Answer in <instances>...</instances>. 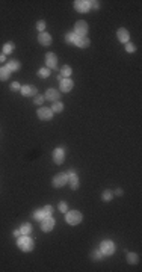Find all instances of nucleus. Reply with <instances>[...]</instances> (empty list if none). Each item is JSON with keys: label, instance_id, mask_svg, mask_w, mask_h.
Wrapping results in <instances>:
<instances>
[{"label": "nucleus", "instance_id": "1", "mask_svg": "<svg viewBox=\"0 0 142 272\" xmlns=\"http://www.w3.org/2000/svg\"><path fill=\"white\" fill-rule=\"evenodd\" d=\"M17 245H18V248L21 249V251H32L33 249V245H35V242H33V239L29 238L27 234H23V236H20L18 238V240H17Z\"/></svg>", "mask_w": 142, "mask_h": 272}, {"label": "nucleus", "instance_id": "2", "mask_svg": "<svg viewBox=\"0 0 142 272\" xmlns=\"http://www.w3.org/2000/svg\"><path fill=\"white\" fill-rule=\"evenodd\" d=\"M65 219H67V222L70 225H77L82 221V213L77 212V210H71V212H67V218Z\"/></svg>", "mask_w": 142, "mask_h": 272}, {"label": "nucleus", "instance_id": "3", "mask_svg": "<svg viewBox=\"0 0 142 272\" xmlns=\"http://www.w3.org/2000/svg\"><path fill=\"white\" fill-rule=\"evenodd\" d=\"M100 251L103 252V256H112L115 252V245L112 240H103L100 245Z\"/></svg>", "mask_w": 142, "mask_h": 272}, {"label": "nucleus", "instance_id": "4", "mask_svg": "<svg viewBox=\"0 0 142 272\" xmlns=\"http://www.w3.org/2000/svg\"><path fill=\"white\" fill-rule=\"evenodd\" d=\"M74 34L77 36H86L88 34V23L83 21V20H79L74 26Z\"/></svg>", "mask_w": 142, "mask_h": 272}, {"label": "nucleus", "instance_id": "5", "mask_svg": "<svg viewBox=\"0 0 142 272\" xmlns=\"http://www.w3.org/2000/svg\"><path fill=\"white\" fill-rule=\"evenodd\" d=\"M53 227H55V219H53L51 216H47V218L41 219V230H42V231L48 233V231L53 230Z\"/></svg>", "mask_w": 142, "mask_h": 272}, {"label": "nucleus", "instance_id": "6", "mask_svg": "<svg viewBox=\"0 0 142 272\" xmlns=\"http://www.w3.org/2000/svg\"><path fill=\"white\" fill-rule=\"evenodd\" d=\"M38 118L42 120V121H48V120L53 118V111L48 109V107H41V109L38 111Z\"/></svg>", "mask_w": 142, "mask_h": 272}, {"label": "nucleus", "instance_id": "7", "mask_svg": "<svg viewBox=\"0 0 142 272\" xmlns=\"http://www.w3.org/2000/svg\"><path fill=\"white\" fill-rule=\"evenodd\" d=\"M68 183V175L67 174H58L55 179H53V186L55 188H62Z\"/></svg>", "mask_w": 142, "mask_h": 272}, {"label": "nucleus", "instance_id": "8", "mask_svg": "<svg viewBox=\"0 0 142 272\" xmlns=\"http://www.w3.org/2000/svg\"><path fill=\"white\" fill-rule=\"evenodd\" d=\"M46 64H47V68L56 70L58 68V56L55 53H47L46 55Z\"/></svg>", "mask_w": 142, "mask_h": 272}, {"label": "nucleus", "instance_id": "9", "mask_svg": "<svg viewBox=\"0 0 142 272\" xmlns=\"http://www.w3.org/2000/svg\"><path fill=\"white\" fill-rule=\"evenodd\" d=\"M64 159H65V153H64V148H62V147L56 148V150L53 151V160H55V163H56V165H60V163L64 162Z\"/></svg>", "mask_w": 142, "mask_h": 272}, {"label": "nucleus", "instance_id": "10", "mask_svg": "<svg viewBox=\"0 0 142 272\" xmlns=\"http://www.w3.org/2000/svg\"><path fill=\"white\" fill-rule=\"evenodd\" d=\"M74 8H76V11L79 12H88L91 8H89V2L88 0H77V2H74Z\"/></svg>", "mask_w": 142, "mask_h": 272}, {"label": "nucleus", "instance_id": "11", "mask_svg": "<svg viewBox=\"0 0 142 272\" xmlns=\"http://www.w3.org/2000/svg\"><path fill=\"white\" fill-rule=\"evenodd\" d=\"M67 175H68V183H70L71 189H77L79 188V177L76 175V172L73 170H70Z\"/></svg>", "mask_w": 142, "mask_h": 272}, {"label": "nucleus", "instance_id": "12", "mask_svg": "<svg viewBox=\"0 0 142 272\" xmlns=\"http://www.w3.org/2000/svg\"><path fill=\"white\" fill-rule=\"evenodd\" d=\"M74 88V82L71 79H62L60 80V91L62 92H70Z\"/></svg>", "mask_w": 142, "mask_h": 272}, {"label": "nucleus", "instance_id": "13", "mask_svg": "<svg viewBox=\"0 0 142 272\" xmlns=\"http://www.w3.org/2000/svg\"><path fill=\"white\" fill-rule=\"evenodd\" d=\"M21 94L26 95V97H35L36 94H38V91L32 85H26V86H21Z\"/></svg>", "mask_w": 142, "mask_h": 272}, {"label": "nucleus", "instance_id": "14", "mask_svg": "<svg viewBox=\"0 0 142 272\" xmlns=\"http://www.w3.org/2000/svg\"><path fill=\"white\" fill-rule=\"evenodd\" d=\"M59 91L58 89H48L47 92H46V95H44V98H46V100H50V102H58V100H59Z\"/></svg>", "mask_w": 142, "mask_h": 272}, {"label": "nucleus", "instance_id": "15", "mask_svg": "<svg viewBox=\"0 0 142 272\" xmlns=\"http://www.w3.org/2000/svg\"><path fill=\"white\" fill-rule=\"evenodd\" d=\"M117 36H118V39L121 41V43H129V39H130V34H129V30H126V29H118V32H117Z\"/></svg>", "mask_w": 142, "mask_h": 272}, {"label": "nucleus", "instance_id": "16", "mask_svg": "<svg viewBox=\"0 0 142 272\" xmlns=\"http://www.w3.org/2000/svg\"><path fill=\"white\" fill-rule=\"evenodd\" d=\"M38 41H39L41 45H50L51 44V36L48 34H46V32H41L39 36H38Z\"/></svg>", "mask_w": 142, "mask_h": 272}, {"label": "nucleus", "instance_id": "17", "mask_svg": "<svg viewBox=\"0 0 142 272\" xmlns=\"http://www.w3.org/2000/svg\"><path fill=\"white\" fill-rule=\"evenodd\" d=\"M89 44H91V41H89L86 36H77V39H76V43H74V45H77V47H80V48L89 47Z\"/></svg>", "mask_w": 142, "mask_h": 272}, {"label": "nucleus", "instance_id": "18", "mask_svg": "<svg viewBox=\"0 0 142 272\" xmlns=\"http://www.w3.org/2000/svg\"><path fill=\"white\" fill-rule=\"evenodd\" d=\"M11 76V71L8 67H0V80H8Z\"/></svg>", "mask_w": 142, "mask_h": 272}, {"label": "nucleus", "instance_id": "19", "mask_svg": "<svg viewBox=\"0 0 142 272\" xmlns=\"http://www.w3.org/2000/svg\"><path fill=\"white\" fill-rule=\"evenodd\" d=\"M51 111H53V113H60L64 111V104L60 102H55L51 104Z\"/></svg>", "mask_w": 142, "mask_h": 272}, {"label": "nucleus", "instance_id": "20", "mask_svg": "<svg viewBox=\"0 0 142 272\" xmlns=\"http://www.w3.org/2000/svg\"><path fill=\"white\" fill-rule=\"evenodd\" d=\"M127 261H129L130 265H136V263L139 261L138 254H135V252H129V254H127Z\"/></svg>", "mask_w": 142, "mask_h": 272}, {"label": "nucleus", "instance_id": "21", "mask_svg": "<svg viewBox=\"0 0 142 272\" xmlns=\"http://www.w3.org/2000/svg\"><path fill=\"white\" fill-rule=\"evenodd\" d=\"M59 76H64L65 79H68V76H71V67L70 65H64L60 68V74Z\"/></svg>", "mask_w": 142, "mask_h": 272}, {"label": "nucleus", "instance_id": "22", "mask_svg": "<svg viewBox=\"0 0 142 272\" xmlns=\"http://www.w3.org/2000/svg\"><path fill=\"white\" fill-rule=\"evenodd\" d=\"M14 48H15L14 43H6V44L3 45V53H5V55H9V53H12Z\"/></svg>", "mask_w": 142, "mask_h": 272}, {"label": "nucleus", "instance_id": "23", "mask_svg": "<svg viewBox=\"0 0 142 272\" xmlns=\"http://www.w3.org/2000/svg\"><path fill=\"white\" fill-rule=\"evenodd\" d=\"M6 67L9 68V71H17V70H20V62L18 61H11Z\"/></svg>", "mask_w": 142, "mask_h": 272}, {"label": "nucleus", "instance_id": "24", "mask_svg": "<svg viewBox=\"0 0 142 272\" xmlns=\"http://www.w3.org/2000/svg\"><path fill=\"white\" fill-rule=\"evenodd\" d=\"M65 39H67V43H68V44H74V43H76V39H77V35L74 34V32H70V34H67Z\"/></svg>", "mask_w": 142, "mask_h": 272}, {"label": "nucleus", "instance_id": "25", "mask_svg": "<svg viewBox=\"0 0 142 272\" xmlns=\"http://www.w3.org/2000/svg\"><path fill=\"white\" fill-rule=\"evenodd\" d=\"M32 231V225L30 224H23V225L20 227V233L21 234H29Z\"/></svg>", "mask_w": 142, "mask_h": 272}, {"label": "nucleus", "instance_id": "26", "mask_svg": "<svg viewBox=\"0 0 142 272\" xmlns=\"http://www.w3.org/2000/svg\"><path fill=\"white\" fill-rule=\"evenodd\" d=\"M38 74H39V77L46 79V77H48V76H50V70H48V68H41V70L38 71Z\"/></svg>", "mask_w": 142, "mask_h": 272}, {"label": "nucleus", "instance_id": "27", "mask_svg": "<svg viewBox=\"0 0 142 272\" xmlns=\"http://www.w3.org/2000/svg\"><path fill=\"white\" fill-rule=\"evenodd\" d=\"M33 218H35V219H38V221H41V219H44V218H47V216L44 215V212H42V209H41V210H36V212H33Z\"/></svg>", "mask_w": 142, "mask_h": 272}, {"label": "nucleus", "instance_id": "28", "mask_svg": "<svg viewBox=\"0 0 142 272\" xmlns=\"http://www.w3.org/2000/svg\"><path fill=\"white\" fill-rule=\"evenodd\" d=\"M101 198H103V201H110V200L113 198V193L110 192V191H104V192H103V197H101Z\"/></svg>", "mask_w": 142, "mask_h": 272}, {"label": "nucleus", "instance_id": "29", "mask_svg": "<svg viewBox=\"0 0 142 272\" xmlns=\"http://www.w3.org/2000/svg\"><path fill=\"white\" fill-rule=\"evenodd\" d=\"M101 259H103V252L100 249L92 252V260H101Z\"/></svg>", "mask_w": 142, "mask_h": 272}, {"label": "nucleus", "instance_id": "30", "mask_svg": "<svg viewBox=\"0 0 142 272\" xmlns=\"http://www.w3.org/2000/svg\"><path fill=\"white\" fill-rule=\"evenodd\" d=\"M36 29H38L39 32H44V29H46V21H44V20H39V21L36 23Z\"/></svg>", "mask_w": 142, "mask_h": 272}, {"label": "nucleus", "instance_id": "31", "mask_svg": "<svg viewBox=\"0 0 142 272\" xmlns=\"http://www.w3.org/2000/svg\"><path fill=\"white\" fill-rule=\"evenodd\" d=\"M42 212H44V215H46V216H51L53 209H51V206L48 204V206H46V207H42Z\"/></svg>", "mask_w": 142, "mask_h": 272}, {"label": "nucleus", "instance_id": "32", "mask_svg": "<svg viewBox=\"0 0 142 272\" xmlns=\"http://www.w3.org/2000/svg\"><path fill=\"white\" fill-rule=\"evenodd\" d=\"M44 100H46V98H44V95H38V94H36L33 103H35V104H42V103H44Z\"/></svg>", "mask_w": 142, "mask_h": 272}, {"label": "nucleus", "instance_id": "33", "mask_svg": "<svg viewBox=\"0 0 142 272\" xmlns=\"http://www.w3.org/2000/svg\"><path fill=\"white\" fill-rule=\"evenodd\" d=\"M58 207H59V210H60V212L64 213V212H67V209H68V204L65 203V201H60Z\"/></svg>", "mask_w": 142, "mask_h": 272}, {"label": "nucleus", "instance_id": "34", "mask_svg": "<svg viewBox=\"0 0 142 272\" xmlns=\"http://www.w3.org/2000/svg\"><path fill=\"white\" fill-rule=\"evenodd\" d=\"M126 50H127L129 53H135V50H136V47H135V45L131 44V43H127V44H126Z\"/></svg>", "mask_w": 142, "mask_h": 272}, {"label": "nucleus", "instance_id": "35", "mask_svg": "<svg viewBox=\"0 0 142 272\" xmlns=\"http://www.w3.org/2000/svg\"><path fill=\"white\" fill-rule=\"evenodd\" d=\"M11 89L12 91H18V89H21V86H20V83H18V82H12Z\"/></svg>", "mask_w": 142, "mask_h": 272}, {"label": "nucleus", "instance_id": "36", "mask_svg": "<svg viewBox=\"0 0 142 272\" xmlns=\"http://www.w3.org/2000/svg\"><path fill=\"white\" fill-rule=\"evenodd\" d=\"M89 8H97L98 9V2H89Z\"/></svg>", "mask_w": 142, "mask_h": 272}, {"label": "nucleus", "instance_id": "37", "mask_svg": "<svg viewBox=\"0 0 142 272\" xmlns=\"http://www.w3.org/2000/svg\"><path fill=\"white\" fill-rule=\"evenodd\" d=\"M115 195H122V189H117V191H115Z\"/></svg>", "mask_w": 142, "mask_h": 272}, {"label": "nucleus", "instance_id": "38", "mask_svg": "<svg viewBox=\"0 0 142 272\" xmlns=\"http://www.w3.org/2000/svg\"><path fill=\"white\" fill-rule=\"evenodd\" d=\"M20 234H21V233H20V230H15V231H14V236H17V238H18Z\"/></svg>", "mask_w": 142, "mask_h": 272}, {"label": "nucleus", "instance_id": "39", "mask_svg": "<svg viewBox=\"0 0 142 272\" xmlns=\"http://www.w3.org/2000/svg\"><path fill=\"white\" fill-rule=\"evenodd\" d=\"M5 59H6L5 55H0V62H5Z\"/></svg>", "mask_w": 142, "mask_h": 272}]
</instances>
